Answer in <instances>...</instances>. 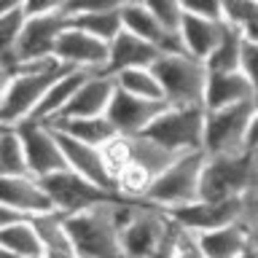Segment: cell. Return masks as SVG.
<instances>
[{
    "instance_id": "1",
    "label": "cell",
    "mask_w": 258,
    "mask_h": 258,
    "mask_svg": "<svg viewBox=\"0 0 258 258\" xmlns=\"http://www.w3.org/2000/svg\"><path fill=\"white\" fill-rule=\"evenodd\" d=\"M135 207L137 202L118 197L84 213L64 215V226L76 253L81 258H124L121 229L135 213Z\"/></svg>"
},
{
    "instance_id": "2",
    "label": "cell",
    "mask_w": 258,
    "mask_h": 258,
    "mask_svg": "<svg viewBox=\"0 0 258 258\" xmlns=\"http://www.w3.org/2000/svg\"><path fill=\"white\" fill-rule=\"evenodd\" d=\"M70 68L48 59L35 64H16L14 70L0 73V124L16 126L35 118L46 94Z\"/></svg>"
},
{
    "instance_id": "3",
    "label": "cell",
    "mask_w": 258,
    "mask_h": 258,
    "mask_svg": "<svg viewBox=\"0 0 258 258\" xmlns=\"http://www.w3.org/2000/svg\"><path fill=\"white\" fill-rule=\"evenodd\" d=\"M27 3V24L11 56H0V73L14 70L16 64H35L56 59V43L70 27V16L62 0H24Z\"/></svg>"
},
{
    "instance_id": "4",
    "label": "cell",
    "mask_w": 258,
    "mask_h": 258,
    "mask_svg": "<svg viewBox=\"0 0 258 258\" xmlns=\"http://www.w3.org/2000/svg\"><path fill=\"white\" fill-rule=\"evenodd\" d=\"M205 167H207V153H185L177 156L156 180L145 191L143 202L172 213V210L188 207L202 199V180H205Z\"/></svg>"
},
{
    "instance_id": "5",
    "label": "cell",
    "mask_w": 258,
    "mask_h": 258,
    "mask_svg": "<svg viewBox=\"0 0 258 258\" xmlns=\"http://www.w3.org/2000/svg\"><path fill=\"white\" fill-rule=\"evenodd\" d=\"M169 108H205L210 70L188 54H161L153 64Z\"/></svg>"
},
{
    "instance_id": "6",
    "label": "cell",
    "mask_w": 258,
    "mask_h": 258,
    "mask_svg": "<svg viewBox=\"0 0 258 258\" xmlns=\"http://www.w3.org/2000/svg\"><path fill=\"white\" fill-rule=\"evenodd\" d=\"M258 185V164L253 153L207 156L202 199H247Z\"/></svg>"
},
{
    "instance_id": "7",
    "label": "cell",
    "mask_w": 258,
    "mask_h": 258,
    "mask_svg": "<svg viewBox=\"0 0 258 258\" xmlns=\"http://www.w3.org/2000/svg\"><path fill=\"white\" fill-rule=\"evenodd\" d=\"M205 108H167L151 124L145 137L159 143L161 148L185 156V153L205 151Z\"/></svg>"
},
{
    "instance_id": "8",
    "label": "cell",
    "mask_w": 258,
    "mask_h": 258,
    "mask_svg": "<svg viewBox=\"0 0 258 258\" xmlns=\"http://www.w3.org/2000/svg\"><path fill=\"white\" fill-rule=\"evenodd\" d=\"M253 118H255V102L234 105V108H223V110H207L205 153L207 156H237V153H247Z\"/></svg>"
},
{
    "instance_id": "9",
    "label": "cell",
    "mask_w": 258,
    "mask_h": 258,
    "mask_svg": "<svg viewBox=\"0 0 258 258\" xmlns=\"http://www.w3.org/2000/svg\"><path fill=\"white\" fill-rule=\"evenodd\" d=\"M169 218L180 226L185 234L197 237V234H207L223 226L234 223H247L250 226V205L247 199H199L188 207L172 210Z\"/></svg>"
},
{
    "instance_id": "10",
    "label": "cell",
    "mask_w": 258,
    "mask_h": 258,
    "mask_svg": "<svg viewBox=\"0 0 258 258\" xmlns=\"http://www.w3.org/2000/svg\"><path fill=\"white\" fill-rule=\"evenodd\" d=\"M22 140H24V151H27V167L30 175L38 177V180H48V177L68 172V159H64L59 135L51 124H43V121H24V124H16Z\"/></svg>"
},
{
    "instance_id": "11",
    "label": "cell",
    "mask_w": 258,
    "mask_h": 258,
    "mask_svg": "<svg viewBox=\"0 0 258 258\" xmlns=\"http://www.w3.org/2000/svg\"><path fill=\"white\" fill-rule=\"evenodd\" d=\"M172 223V218L164 210L148 205V202H137L135 213L121 229V250L124 258H148Z\"/></svg>"
},
{
    "instance_id": "12",
    "label": "cell",
    "mask_w": 258,
    "mask_h": 258,
    "mask_svg": "<svg viewBox=\"0 0 258 258\" xmlns=\"http://www.w3.org/2000/svg\"><path fill=\"white\" fill-rule=\"evenodd\" d=\"M43 185L48 188V194H51L59 215H76V213H84V210H92L97 205H105V202L121 197V194L105 191L100 185L89 183L86 177L70 172V169L43 180Z\"/></svg>"
},
{
    "instance_id": "13",
    "label": "cell",
    "mask_w": 258,
    "mask_h": 258,
    "mask_svg": "<svg viewBox=\"0 0 258 258\" xmlns=\"http://www.w3.org/2000/svg\"><path fill=\"white\" fill-rule=\"evenodd\" d=\"M108 59H110V43L73 27V24L62 32L59 43H56V62H62L70 70L108 73Z\"/></svg>"
},
{
    "instance_id": "14",
    "label": "cell",
    "mask_w": 258,
    "mask_h": 258,
    "mask_svg": "<svg viewBox=\"0 0 258 258\" xmlns=\"http://www.w3.org/2000/svg\"><path fill=\"white\" fill-rule=\"evenodd\" d=\"M167 108H169L167 102L143 100V97L126 94L116 86V94H113V102L108 108V121L118 132V137H140V135L148 132L151 124Z\"/></svg>"
},
{
    "instance_id": "15",
    "label": "cell",
    "mask_w": 258,
    "mask_h": 258,
    "mask_svg": "<svg viewBox=\"0 0 258 258\" xmlns=\"http://www.w3.org/2000/svg\"><path fill=\"white\" fill-rule=\"evenodd\" d=\"M0 202H3V207H11L16 213L27 215L30 221L56 213V205L43 180H38L32 175L0 177Z\"/></svg>"
},
{
    "instance_id": "16",
    "label": "cell",
    "mask_w": 258,
    "mask_h": 258,
    "mask_svg": "<svg viewBox=\"0 0 258 258\" xmlns=\"http://www.w3.org/2000/svg\"><path fill=\"white\" fill-rule=\"evenodd\" d=\"M70 24L78 30L89 32V35L113 43L121 32H124V19H121V3H68Z\"/></svg>"
},
{
    "instance_id": "17",
    "label": "cell",
    "mask_w": 258,
    "mask_h": 258,
    "mask_svg": "<svg viewBox=\"0 0 258 258\" xmlns=\"http://www.w3.org/2000/svg\"><path fill=\"white\" fill-rule=\"evenodd\" d=\"M116 94V78L110 73H89L86 81L81 84L76 97L64 108V113L56 121L64 118H100L108 116V108Z\"/></svg>"
},
{
    "instance_id": "18",
    "label": "cell",
    "mask_w": 258,
    "mask_h": 258,
    "mask_svg": "<svg viewBox=\"0 0 258 258\" xmlns=\"http://www.w3.org/2000/svg\"><path fill=\"white\" fill-rule=\"evenodd\" d=\"M121 19H124L126 32L143 38L145 43L156 46L161 54H185L180 38L164 30V24L153 16L148 3H121Z\"/></svg>"
},
{
    "instance_id": "19",
    "label": "cell",
    "mask_w": 258,
    "mask_h": 258,
    "mask_svg": "<svg viewBox=\"0 0 258 258\" xmlns=\"http://www.w3.org/2000/svg\"><path fill=\"white\" fill-rule=\"evenodd\" d=\"M56 135H59V143H62V151H64V159H68L70 172L86 177L89 183L100 185V188H105V191L118 194L116 180H113V175L108 169V161H105L102 148H92V145L78 143V140H73V137L62 135V132H56Z\"/></svg>"
},
{
    "instance_id": "20",
    "label": "cell",
    "mask_w": 258,
    "mask_h": 258,
    "mask_svg": "<svg viewBox=\"0 0 258 258\" xmlns=\"http://www.w3.org/2000/svg\"><path fill=\"white\" fill-rule=\"evenodd\" d=\"M183 24H180V43H183V51L194 56L199 62H207L210 54L215 51L218 40L223 35V27L226 22H213V19H205V16H197L191 14L188 8L183 6Z\"/></svg>"
},
{
    "instance_id": "21",
    "label": "cell",
    "mask_w": 258,
    "mask_h": 258,
    "mask_svg": "<svg viewBox=\"0 0 258 258\" xmlns=\"http://www.w3.org/2000/svg\"><path fill=\"white\" fill-rule=\"evenodd\" d=\"M161 51L156 46L145 43L143 38L132 35V32H121V35L110 43V59H108V73L118 76L126 70H137V68H153Z\"/></svg>"
},
{
    "instance_id": "22",
    "label": "cell",
    "mask_w": 258,
    "mask_h": 258,
    "mask_svg": "<svg viewBox=\"0 0 258 258\" xmlns=\"http://www.w3.org/2000/svg\"><path fill=\"white\" fill-rule=\"evenodd\" d=\"M194 239L202 258H239L253 242V229L247 223H234L207 234H197Z\"/></svg>"
},
{
    "instance_id": "23",
    "label": "cell",
    "mask_w": 258,
    "mask_h": 258,
    "mask_svg": "<svg viewBox=\"0 0 258 258\" xmlns=\"http://www.w3.org/2000/svg\"><path fill=\"white\" fill-rule=\"evenodd\" d=\"M255 102L253 89L247 78L239 73H210L207 78V92H205V110H223L234 105Z\"/></svg>"
},
{
    "instance_id": "24",
    "label": "cell",
    "mask_w": 258,
    "mask_h": 258,
    "mask_svg": "<svg viewBox=\"0 0 258 258\" xmlns=\"http://www.w3.org/2000/svg\"><path fill=\"white\" fill-rule=\"evenodd\" d=\"M51 126L56 129V132L73 137V140L92 145V148H105V145H110L118 137V132L113 129L108 116H100V118H64V121H54Z\"/></svg>"
},
{
    "instance_id": "25",
    "label": "cell",
    "mask_w": 258,
    "mask_h": 258,
    "mask_svg": "<svg viewBox=\"0 0 258 258\" xmlns=\"http://www.w3.org/2000/svg\"><path fill=\"white\" fill-rule=\"evenodd\" d=\"M126 143H129V161H132L135 167H140L143 172H148L153 180L177 159V153L161 148L159 143H153L151 137H145V135L126 137Z\"/></svg>"
},
{
    "instance_id": "26",
    "label": "cell",
    "mask_w": 258,
    "mask_h": 258,
    "mask_svg": "<svg viewBox=\"0 0 258 258\" xmlns=\"http://www.w3.org/2000/svg\"><path fill=\"white\" fill-rule=\"evenodd\" d=\"M0 250L16 258H43V242L35 229V221H22L0 229Z\"/></svg>"
},
{
    "instance_id": "27",
    "label": "cell",
    "mask_w": 258,
    "mask_h": 258,
    "mask_svg": "<svg viewBox=\"0 0 258 258\" xmlns=\"http://www.w3.org/2000/svg\"><path fill=\"white\" fill-rule=\"evenodd\" d=\"M245 43L239 30H234L231 24L223 27V35L218 40L215 51L210 54V59L205 62L210 73H239L242 70V56H245Z\"/></svg>"
},
{
    "instance_id": "28",
    "label": "cell",
    "mask_w": 258,
    "mask_h": 258,
    "mask_svg": "<svg viewBox=\"0 0 258 258\" xmlns=\"http://www.w3.org/2000/svg\"><path fill=\"white\" fill-rule=\"evenodd\" d=\"M30 175L27 151L16 126L0 124V177H22Z\"/></svg>"
},
{
    "instance_id": "29",
    "label": "cell",
    "mask_w": 258,
    "mask_h": 258,
    "mask_svg": "<svg viewBox=\"0 0 258 258\" xmlns=\"http://www.w3.org/2000/svg\"><path fill=\"white\" fill-rule=\"evenodd\" d=\"M116 78V86L126 94H135V97H143V100H156V102H164V92H161V84L156 78L153 68H137V70H126V73H118Z\"/></svg>"
},
{
    "instance_id": "30",
    "label": "cell",
    "mask_w": 258,
    "mask_h": 258,
    "mask_svg": "<svg viewBox=\"0 0 258 258\" xmlns=\"http://www.w3.org/2000/svg\"><path fill=\"white\" fill-rule=\"evenodd\" d=\"M223 22L239 30L247 43L258 46V0H229V3H223Z\"/></svg>"
},
{
    "instance_id": "31",
    "label": "cell",
    "mask_w": 258,
    "mask_h": 258,
    "mask_svg": "<svg viewBox=\"0 0 258 258\" xmlns=\"http://www.w3.org/2000/svg\"><path fill=\"white\" fill-rule=\"evenodd\" d=\"M27 24V3H11L0 14V56H11Z\"/></svg>"
},
{
    "instance_id": "32",
    "label": "cell",
    "mask_w": 258,
    "mask_h": 258,
    "mask_svg": "<svg viewBox=\"0 0 258 258\" xmlns=\"http://www.w3.org/2000/svg\"><path fill=\"white\" fill-rule=\"evenodd\" d=\"M153 16L164 24L167 32L180 38V24H183V3H175V0H161V3H148Z\"/></svg>"
},
{
    "instance_id": "33",
    "label": "cell",
    "mask_w": 258,
    "mask_h": 258,
    "mask_svg": "<svg viewBox=\"0 0 258 258\" xmlns=\"http://www.w3.org/2000/svg\"><path fill=\"white\" fill-rule=\"evenodd\" d=\"M183 239H185V231L172 221L167 234H164V239L159 242V247L153 250L148 258H177V253H180V247H183Z\"/></svg>"
},
{
    "instance_id": "34",
    "label": "cell",
    "mask_w": 258,
    "mask_h": 258,
    "mask_svg": "<svg viewBox=\"0 0 258 258\" xmlns=\"http://www.w3.org/2000/svg\"><path fill=\"white\" fill-rule=\"evenodd\" d=\"M242 76L247 78L250 89H253L255 105H258V46L245 43V56H242Z\"/></svg>"
},
{
    "instance_id": "35",
    "label": "cell",
    "mask_w": 258,
    "mask_h": 258,
    "mask_svg": "<svg viewBox=\"0 0 258 258\" xmlns=\"http://www.w3.org/2000/svg\"><path fill=\"white\" fill-rule=\"evenodd\" d=\"M177 258H202L199 247H197V239H194L191 234H185L183 247H180V253H177Z\"/></svg>"
},
{
    "instance_id": "36",
    "label": "cell",
    "mask_w": 258,
    "mask_h": 258,
    "mask_svg": "<svg viewBox=\"0 0 258 258\" xmlns=\"http://www.w3.org/2000/svg\"><path fill=\"white\" fill-rule=\"evenodd\" d=\"M247 151H258V105H255V118L250 126V140H247Z\"/></svg>"
},
{
    "instance_id": "37",
    "label": "cell",
    "mask_w": 258,
    "mask_h": 258,
    "mask_svg": "<svg viewBox=\"0 0 258 258\" xmlns=\"http://www.w3.org/2000/svg\"><path fill=\"white\" fill-rule=\"evenodd\" d=\"M43 258H81V255L76 253V247H68V250H51Z\"/></svg>"
},
{
    "instance_id": "38",
    "label": "cell",
    "mask_w": 258,
    "mask_h": 258,
    "mask_svg": "<svg viewBox=\"0 0 258 258\" xmlns=\"http://www.w3.org/2000/svg\"><path fill=\"white\" fill-rule=\"evenodd\" d=\"M239 258H258V245H255V242H250V247H247Z\"/></svg>"
}]
</instances>
